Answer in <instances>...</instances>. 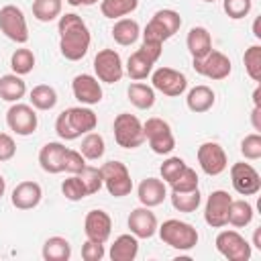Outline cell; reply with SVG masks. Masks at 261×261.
Returning a JSON list of instances; mask_svg holds the SVG:
<instances>
[{
    "label": "cell",
    "instance_id": "25",
    "mask_svg": "<svg viewBox=\"0 0 261 261\" xmlns=\"http://www.w3.org/2000/svg\"><path fill=\"white\" fill-rule=\"evenodd\" d=\"M214 100H216V96H214L212 88L200 84V86H194V88L188 92L186 104H188V108H190L192 112L202 114V112H208V110L214 106Z\"/></svg>",
    "mask_w": 261,
    "mask_h": 261
},
{
    "label": "cell",
    "instance_id": "6",
    "mask_svg": "<svg viewBox=\"0 0 261 261\" xmlns=\"http://www.w3.org/2000/svg\"><path fill=\"white\" fill-rule=\"evenodd\" d=\"M145 141H149V147L157 155H169L175 149V137L171 133V126L157 116H151L143 122Z\"/></svg>",
    "mask_w": 261,
    "mask_h": 261
},
{
    "label": "cell",
    "instance_id": "50",
    "mask_svg": "<svg viewBox=\"0 0 261 261\" xmlns=\"http://www.w3.org/2000/svg\"><path fill=\"white\" fill-rule=\"evenodd\" d=\"M69 6H92V4H96L98 0H65Z\"/></svg>",
    "mask_w": 261,
    "mask_h": 261
},
{
    "label": "cell",
    "instance_id": "27",
    "mask_svg": "<svg viewBox=\"0 0 261 261\" xmlns=\"http://www.w3.org/2000/svg\"><path fill=\"white\" fill-rule=\"evenodd\" d=\"M139 35H141V27L133 18H118L112 27V39L122 47L133 45L139 39Z\"/></svg>",
    "mask_w": 261,
    "mask_h": 261
},
{
    "label": "cell",
    "instance_id": "26",
    "mask_svg": "<svg viewBox=\"0 0 261 261\" xmlns=\"http://www.w3.org/2000/svg\"><path fill=\"white\" fill-rule=\"evenodd\" d=\"M153 65H155V63H153L141 49H137V51L126 59V67H124V71H126V75H128L130 80L141 82V80H147V77L151 75Z\"/></svg>",
    "mask_w": 261,
    "mask_h": 261
},
{
    "label": "cell",
    "instance_id": "35",
    "mask_svg": "<svg viewBox=\"0 0 261 261\" xmlns=\"http://www.w3.org/2000/svg\"><path fill=\"white\" fill-rule=\"evenodd\" d=\"M106 151V145H104V139L102 135L98 133H86V137L82 139V147H80V153L88 159V161H98Z\"/></svg>",
    "mask_w": 261,
    "mask_h": 261
},
{
    "label": "cell",
    "instance_id": "30",
    "mask_svg": "<svg viewBox=\"0 0 261 261\" xmlns=\"http://www.w3.org/2000/svg\"><path fill=\"white\" fill-rule=\"evenodd\" d=\"M71 257V245L63 237H49L43 245L45 261H67Z\"/></svg>",
    "mask_w": 261,
    "mask_h": 261
},
{
    "label": "cell",
    "instance_id": "10",
    "mask_svg": "<svg viewBox=\"0 0 261 261\" xmlns=\"http://www.w3.org/2000/svg\"><path fill=\"white\" fill-rule=\"evenodd\" d=\"M94 71L96 77L104 84H116L124 75V65L120 55L114 49H102L94 57Z\"/></svg>",
    "mask_w": 261,
    "mask_h": 261
},
{
    "label": "cell",
    "instance_id": "4",
    "mask_svg": "<svg viewBox=\"0 0 261 261\" xmlns=\"http://www.w3.org/2000/svg\"><path fill=\"white\" fill-rule=\"evenodd\" d=\"M181 27V16L179 12L171 10V8H163L157 10L153 14V18L147 22L145 31H143V41H153V43H165L167 39H171Z\"/></svg>",
    "mask_w": 261,
    "mask_h": 261
},
{
    "label": "cell",
    "instance_id": "8",
    "mask_svg": "<svg viewBox=\"0 0 261 261\" xmlns=\"http://www.w3.org/2000/svg\"><path fill=\"white\" fill-rule=\"evenodd\" d=\"M214 245H216V251L228 261H249L251 259V245L237 230H220L216 234Z\"/></svg>",
    "mask_w": 261,
    "mask_h": 261
},
{
    "label": "cell",
    "instance_id": "34",
    "mask_svg": "<svg viewBox=\"0 0 261 261\" xmlns=\"http://www.w3.org/2000/svg\"><path fill=\"white\" fill-rule=\"evenodd\" d=\"M63 0H35L33 2V16L39 22H51L61 16Z\"/></svg>",
    "mask_w": 261,
    "mask_h": 261
},
{
    "label": "cell",
    "instance_id": "49",
    "mask_svg": "<svg viewBox=\"0 0 261 261\" xmlns=\"http://www.w3.org/2000/svg\"><path fill=\"white\" fill-rule=\"evenodd\" d=\"M251 122H253V128L259 133V130H261V106H253V112H251Z\"/></svg>",
    "mask_w": 261,
    "mask_h": 261
},
{
    "label": "cell",
    "instance_id": "21",
    "mask_svg": "<svg viewBox=\"0 0 261 261\" xmlns=\"http://www.w3.org/2000/svg\"><path fill=\"white\" fill-rule=\"evenodd\" d=\"M67 147L57 141H49L41 147L39 151V163L41 169L47 173H61L63 171V157H65Z\"/></svg>",
    "mask_w": 261,
    "mask_h": 261
},
{
    "label": "cell",
    "instance_id": "7",
    "mask_svg": "<svg viewBox=\"0 0 261 261\" xmlns=\"http://www.w3.org/2000/svg\"><path fill=\"white\" fill-rule=\"evenodd\" d=\"M102 179H104V188L108 190L110 196L114 198H124L133 192V179L130 173L126 169L124 163L120 161H106L102 167Z\"/></svg>",
    "mask_w": 261,
    "mask_h": 261
},
{
    "label": "cell",
    "instance_id": "52",
    "mask_svg": "<svg viewBox=\"0 0 261 261\" xmlns=\"http://www.w3.org/2000/svg\"><path fill=\"white\" fill-rule=\"evenodd\" d=\"M259 22H261V18H255V22H253V35H255L257 39H261V29H259Z\"/></svg>",
    "mask_w": 261,
    "mask_h": 261
},
{
    "label": "cell",
    "instance_id": "22",
    "mask_svg": "<svg viewBox=\"0 0 261 261\" xmlns=\"http://www.w3.org/2000/svg\"><path fill=\"white\" fill-rule=\"evenodd\" d=\"M137 194H139V202L147 208H155L159 206L165 196H167V188H165V181L163 179H157V177H145L139 188H137Z\"/></svg>",
    "mask_w": 261,
    "mask_h": 261
},
{
    "label": "cell",
    "instance_id": "13",
    "mask_svg": "<svg viewBox=\"0 0 261 261\" xmlns=\"http://www.w3.org/2000/svg\"><path fill=\"white\" fill-rule=\"evenodd\" d=\"M192 61H194V69L200 75H204L208 80H214V82L228 77L230 75V69H232L230 59L222 51H216V49H212L202 59H192Z\"/></svg>",
    "mask_w": 261,
    "mask_h": 261
},
{
    "label": "cell",
    "instance_id": "17",
    "mask_svg": "<svg viewBox=\"0 0 261 261\" xmlns=\"http://www.w3.org/2000/svg\"><path fill=\"white\" fill-rule=\"evenodd\" d=\"M84 232H86V239L94 241V243H106L110 239V232H112V218L108 212L96 208V210H90L84 218Z\"/></svg>",
    "mask_w": 261,
    "mask_h": 261
},
{
    "label": "cell",
    "instance_id": "5",
    "mask_svg": "<svg viewBox=\"0 0 261 261\" xmlns=\"http://www.w3.org/2000/svg\"><path fill=\"white\" fill-rule=\"evenodd\" d=\"M114 130V141L122 149H137L145 143V133H143V122L130 114V112H120L114 118L112 124Z\"/></svg>",
    "mask_w": 261,
    "mask_h": 261
},
{
    "label": "cell",
    "instance_id": "19",
    "mask_svg": "<svg viewBox=\"0 0 261 261\" xmlns=\"http://www.w3.org/2000/svg\"><path fill=\"white\" fill-rule=\"evenodd\" d=\"M130 232L137 237V239H151L155 232H157V216L155 212H151V208L147 206H139L135 208L130 214H128V220H126Z\"/></svg>",
    "mask_w": 261,
    "mask_h": 261
},
{
    "label": "cell",
    "instance_id": "42",
    "mask_svg": "<svg viewBox=\"0 0 261 261\" xmlns=\"http://www.w3.org/2000/svg\"><path fill=\"white\" fill-rule=\"evenodd\" d=\"M184 169H186V161H184L181 157H167V159L161 163V167H159L161 179H163L165 184H171Z\"/></svg>",
    "mask_w": 261,
    "mask_h": 261
},
{
    "label": "cell",
    "instance_id": "38",
    "mask_svg": "<svg viewBox=\"0 0 261 261\" xmlns=\"http://www.w3.org/2000/svg\"><path fill=\"white\" fill-rule=\"evenodd\" d=\"M243 63L247 75L253 82H261V45H251L243 55Z\"/></svg>",
    "mask_w": 261,
    "mask_h": 261
},
{
    "label": "cell",
    "instance_id": "18",
    "mask_svg": "<svg viewBox=\"0 0 261 261\" xmlns=\"http://www.w3.org/2000/svg\"><path fill=\"white\" fill-rule=\"evenodd\" d=\"M71 92H73V98L80 104H86V106L98 104L102 100V86H100L98 77L90 75V73L75 75L73 82H71Z\"/></svg>",
    "mask_w": 261,
    "mask_h": 261
},
{
    "label": "cell",
    "instance_id": "33",
    "mask_svg": "<svg viewBox=\"0 0 261 261\" xmlns=\"http://www.w3.org/2000/svg\"><path fill=\"white\" fill-rule=\"evenodd\" d=\"M251 220H253V206L247 200H232L228 208V224H232L234 228H243L251 224Z\"/></svg>",
    "mask_w": 261,
    "mask_h": 261
},
{
    "label": "cell",
    "instance_id": "11",
    "mask_svg": "<svg viewBox=\"0 0 261 261\" xmlns=\"http://www.w3.org/2000/svg\"><path fill=\"white\" fill-rule=\"evenodd\" d=\"M151 84H153V90H157L169 98L181 96L188 88L186 75L173 67H159V69L151 71Z\"/></svg>",
    "mask_w": 261,
    "mask_h": 261
},
{
    "label": "cell",
    "instance_id": "53",
    "mask_svg": "<svg viewBox=\"0 0 261 261\" xmlns=\"http://www.w3.org/2000/svg\"><path fill=\"white\" fill-rule=\"evenodd\" d=\"M259 96H261V90L255 88V92H253V104H255V106H261V98H259Z\"/></svg>",
    "mask_w": 261,
    "mask_h": 261
},
{
    "label": "cell",
    "instance_id": "48",
    "mask_svg": "<svg viewBox=\"0 0 261 261\" xmlns=\"http://www.w3.org/2000/svg\"><path fill=\"white\" fill-rule=\"evenodd\" d=\"M141 51L153 61V63H157L159 61V57H161V53H163V43H153V41H143V45H141Z\"/></svg>",
    "mask_w": 261,
    "mask_h": 261
},
{
    "label": "cell",
    "instance_id": "9",
    "mask_svg": "<svg viewBox=\"0 0 261 261\" xmlns=\"http://www.w3.org/2000/svg\"><path fill=\"white\" fill-rule=\"evenodd\" d=\"M0 31L14 43H27L29 41V24L24 18V12L14 6L6 4L0 8Z\"/></svg>",
    "mask_w": 261,
    "mask_h": 261
},
{
    "label": "cell",
    "instance_id": "1",
    "mask_svg": "<svg viewBox=\"0 0 261 261\" xmlns=\"http://www.w3.org/2000/svg\"><path fill=\"white\" fill-rule=\"evenodd\" d=\"M57 33L61 55L67 61H80L82 57H86L92 43V35L82 16H77L75 12L61 14L57 22Z\"/></svg>",
    "mask_w": 261,
    "mask_h": 261
},
{
    "label": "cell",
    "instance_id": "51",
    "mask_svg": "<svg viewBox=\"0 0 261 261\" xmlns=\"http://www.w3.org/2000/svg\"><path fill=\"white\" fill-rule=\"evenodd\" d=\"M253 245H255L257 249H261V228L255 230V234H253Z\"/></svg>",
    "mask_w": 261,
    "mask_h": 261
},
{
    "label": "cell",
    "instance_id": "47",
    "mask_svg": "<svg viewBox=\"0 0 261 261\" xmlns=\"http://www.w3.org/2000/svg\"><path fill=\"white\" fill-rule=\"evenodd\" d=\"M16 153V143L8 133H0V161H10Z\"/></svg>",
    "mask_w": 261,
    "mask_h": 261
},
{
    "label": "cell",
    "instance_id": "45",
    "mask_svg": "<svg viewBox=\"0 0 261 261\" xmlns=\"http://www.w3.org/2000/svg\"><path fill=\"white\" fill-rule=\"evenodd\" d=\"M86 157L80 153V151H73V149H67L65 151V157H63V171L71 173V175H77L84 167H86Z\"/></svg>",
    "mask_w": 261,
    "mask_h": 261
},
{
    "label": "cell",
    "instance_id": "2",
    "mask_svg": "<svg viewBox=\"0 0 261 261\" xmlns=\"http://www.w3.org/2000/svg\"><path fill=\"white\" fill-rule=\"evenodd\" d=\"M98 124V116L88 106H71L63 110L55 120V130L63 141H73L86 133H92Z\"/></svg>",
    "mask_w": 261,
    "mask_h": 261
},
{
    "label": "cell",
    "instance_id": "3",
    "mask_svg": "<svg viewBox=\"0 0 261 261\" xmlns=\"http://www.w3.org/2000/svg\"><path fill=\"white\" fill-rule=\"evenodd\" d=\"M157 232L161 237V241L165 245H169L171 249H177V251H190L198 245V230L190 224V222H184V220H177V218H169L165 220L161 226H157Z\"/></svg>",
    "mask_w": 261,
    "mask_h": 261
},
{
    "label": "cell",
    "instance_id": "32",
    "mask_svg": "<svg viewBox=\"0 0 261 261\" xmlns=\"http://www.w3.org/2000/svg\"><path fill=\"white\" fill-rule=\"evenodd\" d=\"M29 100H31L33 108H37V110H51L57 104V92H55V88H51L47 84H39L31 90Z\"/></svg>",
    "mask_w": 261,
    "mask_h": 261
},
{
    "label": "cell",
    "instance_id": "12",
    "mask_svg": "<svg viewBox=\"0 0 261 261\" xmlns=\"http://www.w3.org/2000/svg\"><path fill=\"white\" fill-rule=\"evenodd\" d=\"M6 124L12 133H16L20 137H29L37 130L39 118H37V112L33 106L14 102L6 112Z\"/></svg>",
    "mask_w": 261,
    "mask_h": 261
},
{
    "label": "cell",
    "instance_id": "37",
    "mask_svg": "<svg viewBox=\"0 0 261 261\" xmlns=\"http://www.w3.org/2000/svg\"><path fill=\"white\" fill-rule=\"evenodd\" d=\"M10 67H12V73L16 75H27L33 71L35 67V55L31 49L27 47H20L16 49L12 55H10Z\"/></svg>",
    "mask_w": 261,
    "mask_h": 261
},
{
    "label": "cell",
    "instance_id": "41",
    "mask_svg": "<svg viewBox=\"0 0 261 261\" xmlns=\"http://www.w3.org/2000/svg\"><path fill=\"white\" fill-rule=\"evenodd\" d=\"M198 173L192 169V167H188L186 165V169L169 184L171 186V192H190V190H196L198 188Z\"/></svg>",
    "mask_w": 261,
    "mask_h": 261
},
{
    "label": "cell",
    "instance_id": "31",
    "mask_svg": "<svg viewBox=\"0 0 261 261\" xmlns=\"http://www.w3.org/2000/svg\"><path fill=\"white\" fill-rule=\"evenodd\" d=\"M139 0H100V12L106 18H124L133 10H137Z\"/></svg>",
    "mask_w": 261,
    "mask_h": 261
},
{
    "label": "cell",
    "instance_id": "14",
    "mask_svg": "<svg viewBox=\"0 0 261 261\" xmlns=\"http://www.w3.org/2000/svg\"><path fill=\"white\" fill-rule=\"evenodd\" d=\"M196 157H198V163H200L202 171H204L206 175H212V177H214V175H220V173L228 167V157H226L224 149H222L218 143H214V141L202 143V145L198 147Z\"/></svg>",
    "mask_w": 261,
    "mask_h": 261
},
{
    "label": "cell",
    "instance_id": "24",
    "mask_svg": "<svg viewBox=\"0 0 261 261\" xmlns=\"http://www.w3.org/2000/svg\"><path fill=\"white\" fill-rule=\"evenodd\" d=\"M137 253H139V239L133 232H128V234H120L114 239L108 255L112 261H133Z\"/></svg>",
    "mask_w": 261,
    "mask_h": 261
},
{
    "label": "cell",
    "instance_id": "36",
    "mask_svg": "<svg viewBox=\"0 0 261 261\" xmlns=\"http://www.w3.org/2000/svg\"><path fill=\"white\" fill-rule=\"evenodd\" d=\"M200 202H202V196L198 188L190 192H171V204L179 212H194L198 210Z\"/></svg>",
    "mask_w": 261,
    "mask_h": 261
},
{
    "label": "cell",
    "instance_id": "16",
    "mask_svg": "<svg viewBox=\"0 0 261 261\" xmlns=\"http://www.w3.org/2000/svg\"><path fill=\"white\" fill-rule=\"evenodd\" d=\"M230 181H232L234 192L241 194V196H255L261 190V177H259L257 169L251 163H245V161L232 163Z\"/></svg>",
    "mask_w": 261,
    "mask_h": 261
},
{
    "label": "cell",
    "instance_id": "40",
    "mask_svg": "<svg viewBox=\"0 0 261 261\" xmlns=\"http://www.w3.org/2000/svg\"><path fill=\"white\" fill-rule=\"evenodd\" d=\"M77 175L82 177V181H84V186H86L88 196L98 194V192H100V188L104 186V179H102V171H100V167L86 165V167H84V169H82Z\"/></svg>",
    "mask_w": 261,
    "mask_h": 261
},
{
    "label": "cell",
    "instance_id": "28",
    "mask_svg": "<svg viewBox=\"0 0 261 261\" xmlns=\"http://www.w3.org/2000/svg\"><path fill=\"white\" fill-rule=\"evenodd\" d=\"M27 94V84L16 73H6L0 77V98L6 102H18Z\"/></svg>",
    "mask_w": 261,
    "mask_h": 261
},
{
    "label": "cell",
    "instance_id": "44",
    "mask_svg": "<svg viewBox=\"0 0 261 261\" xmlns=\"http://www.w3.org/2000/svg\"><path fill=\"white\" fill-rule=\"evenodd\" d=\"M241 153L245 159L255 161L261 157V135L259 133H251L241 141Z\"/></svg>",
    "mask_w": 261,
    "mask_h": 261
},
{
    "label": "cell",
    "instance_id": "46",
    "mask_svg": "<svg viewBox=\"0 0 261 261\" xmlns=\"http://www.w3.org/2000/svg\"><path fill=\"white\" fill-rule=\"evenodd\" d=\"M104 257V245L102 243H94V241H86L82 245V259L84 261H100Z\"/></svg>",
    "mask_w": 261,
    "mask_h": 261
},
{
    "label": "cell",
    "instance_id": "15",
    "mask_svg": "<svg viewBox=\"0 0 261 261\" xmlns=\"http://www.w3.org/2000/svg\"><path fill=\"white\" fill-rule=\"evenodd\" d=\"M230 194L224 190H214L208 200H206V208H204V220L208 226L212 228H222L228 224V208H230Z\"/></svg>",
    "mask_w": 261,
    "mask_h": 261
},
{
    "label": "cell",
    "instance_id": "55",
    "mask_svg": "<svg viewBox=\"0 0 261 261\" xmlns=\"http://www.w3.org/2000/svg\"><path fill=\"white\" fill-rule=\"evenodd\" d=\"M204 2H216V0H204Z\"/></svg>",
    "mask_w": 261,
    "mask_h": 261
},
{
    "label": "cell",
    "instance_id": "23",
    "mask_svg": "<svg viewBox=\"0 0 261 261\" xmlns=\"http://www.w3.org/2000/svg\"><path fill=\"white\" fill-rule=\"evenodd\" d=\"M186 45H188L192 59H202L204 55H208L212 51V37L208 33V29H204V27H192L188 33Z\"/></svg>",
    "mask_w": 261,
    "mask_h": 261
},
{
    "label": "cell",
    "instance_id": "43",
    "mask_svg": "<svg viewBox=\"0 0 261 261\" xmlns=\"http://www.w3.org/2000/svg\"><path fill=\"white\" fill-rule=\"evenodd\" d=\"M251 6H253V0H222V8L226 16L232 20L245 18L251 12Z\"/></svg>",
    "mask_w": 261,
    "mask_h": 261
},
{
    "label": "cell",
    "instance_id": "29",
    "mask_svg": "<svg viewBox=\"0 0 261 261\" xmlns=\"http://www.w3.org/2000/svg\"><path fill=\"white\" fill-rule=\"evenodd\" d=\"M126 96H128L130 104L137 106L139 110H149L155 104V90H153V86H147V84H141V82L130 84L128 90H126Z\"/></svg>",
    "mask_w": 261,
    "mask_h": 261
},
{
    "label": "cell",
    "instance_id": "54",
    "mask_svg": "<svg viewBox=\"0 0 261 261\" xmlns=\"http://www.w3.org/2000/svg\"><path fill=\"white\" fill-rule=\"evenodd\" d=\"M4 190H6V181H4V177L0 175V198L4 196Z\"/></svg>",
    "mask_w": 261,
    "mask_h": 261
},
{
    "label": "cell",
    "instance_id": "39",
    "mask_svg": "<svg viewBox=\"0 0 261 261\" xmlns=\"http://www.w3.org/2000/svg\"><path fill=\"white\" fill-rule=\"evenodd\" d=\"M61 194H63L69 202H80V200H84V198L88 196L86 186H84V181H82L80 175H69L67 179H63V184H61Z\"/></svg>",
    "mask_w": 261,
    "mask_h": 261
},
{
    "label": "cell",
    "instance_id": "20",
    "mask_svg": "<svg viewBox=\"0 0 261 261\" xmlns=\"http://www.w3.org/2000/svg\"><path fill=\"white\" fill-rule=\"evenodd\" d=\"M41 198H43V190H41V186H39L37 181L27 179V181L16 184V188L12 190L10 202H12V206L18 208V210H33V208L39 206Z\"/></svg>",
    "mask_w": 261,
    "mask_h": 261
}]
</instances>
